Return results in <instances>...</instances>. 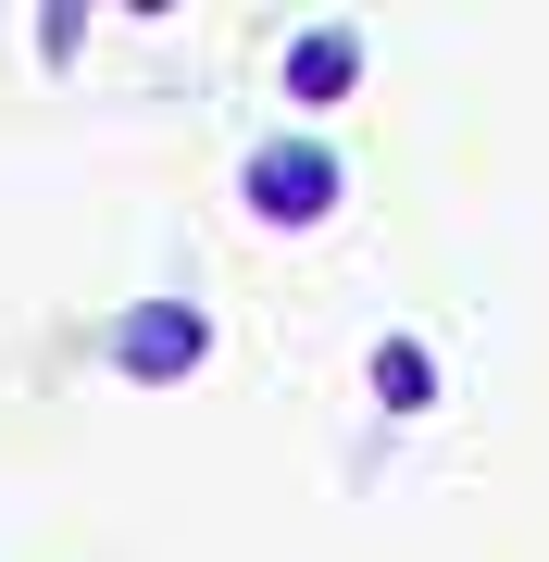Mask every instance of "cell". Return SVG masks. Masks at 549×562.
Returning <instances> with one entry per match:
<instances>
[{"mask_svg": "<svg viewBox=\"0 0 549 562\" xmlns=\"http://www.w3.org/2000/svg\"><path fill=\"white\" fill-rule=\"evenodd\" d=\"M238 201H250V225L300 238V225H325L350 201V162H338L325 125H275V138H250V162H238Z\"/></svg>", "mask_w": 549, "mask_h": 562, "instance_id": "obj_1", "label": "cell"}, {"mask_svg": "<svg viewBox=\"0 0 549 562\" xmlns=\"http://www.w3.org/2000/svg\"><path fill=\"white\" fill-rule=\"evenodd\" d=\"M113 362H125L138 387H187V375L213 362V313H201V301H138V313L113 325Z\"/></svg>", "mask_w": 549, "mask_h": 562, "instance_id": "obj_2", "label": "cell"}, {"mask_svg": "<svg viewBox=\"0 0 549 562\" xmlns=\"http://www.w3.org/2000/svg\"><path fill=\"white\" fill-rule=\"evenodd\" d=\"M350 88H363V38H350V25H300V38H287V101L325 113Z\"/></svg>", "mask_w": 549, "mask_h": 562, "instance_id": "obj_3", "label": "cell"}, {"mask_svg": "<svg viewBox=\"0 0 549 562\" xmlns=\"http://www.w3.org/2000/svg\"><path fill=\"white\" fill-rule=\"evenodd\" d=\"M375 401H387V413H425V401H437V362L412 350V338H387V350H375Z\"/></svg>", "mask_w": 549, "mask_h": 562, "instance_id": "obj_4", "label": "cell"}, {"mask_svg": "<svg viewBox=\"0 0 549 562\" xmlns=\"http://www.w3.org/2000/svg\"><path fill=\"white\" fill-rule=\"evenodd\" d=\"M88 25H101V13H76V0H50V13H38V63H50V76L88 50Z\"/></svg>", "mask_w": 549, "mask_h": 562, "instance_id": "obj_5", "label": "cell"}]
</instances>
